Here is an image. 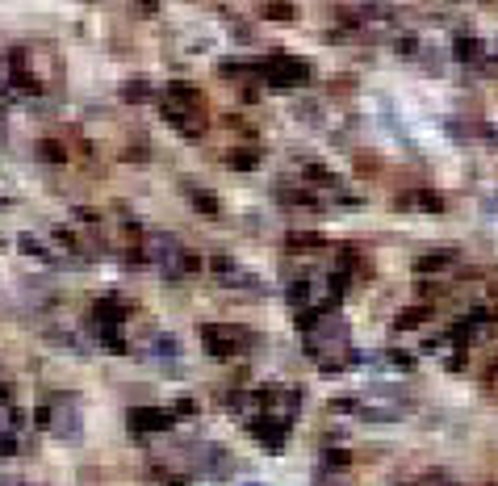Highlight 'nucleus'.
Instances as JSON below:
<instances>
[{"mask_svg":"<svg viewBox=\"0 0 498 486\" xmlns=\"http://www.w3.org/2000/svg\"><path fill=\"white\" fill-rule=\"evenodd\" d=\"M302 340H306V352L314 356L318 369L335 373L348 365L352 356V344H348V323L335 314V310H310L302 318Z\"/></svg>","mask_w":498,"mask_h":486,"instance_id":"nucleus-1","label":"nucleus"},{"mask_svg":"<svg viewBox=\"0 0 498 486\" xmlns=\"http://www.w3.org/2000/svg\"><path fill=\"white\" fill-rule=\"evenodd\" d=\"M163 118H168L180 134H201L205 126V101L197 97L193 84H172L168 92H163Z\"/></svg>","mask_w":498,"mask_h":486,"instance_id":"nucleus-2","label":"nucleus"},{"mask_svg":"<svg viewBox=\"0 0 498 486\" xmlns=\"http://www.w3.org/2000/svg\"><path fill=\"white\" fill-rule=\"evenodd\" d=\"M285 432H289V423H285L281 415H272V411H264L260 419H251V436H256L268 453H281V449H285Z\"/></svg>","mask_w":498,"mask_h":486,"instance_id":"nucleus-3","label":"nucleus"},{"mask_svg":"<svg viewBox=\"0 0 498 486\" xmlns=\"http://www.w3.org/2000/svg\"><path fill=\"white\" fill-rule=\"evenodd\" d=\"M310 72H306V63H298V59H272L268 68H264V80L268 84H276V88H293V84H302Z\"/></svg>","mask_w":498,"mask_h":486,"instance_id":"nucleus-4","label":"nucleus"},{"mask_svg":"<svg viewBox=\"0 0 498 486\" xmlns=\"http://www.w3.org/2000/svg\"><path fill=\"white\" fill-rule=\"evenodd\" d=\"M201 340H205V348H209L214 356H235V352L243 348V332H239V327H205Z\"/></svg>","mask_w":498,"mask_h":486,"instance_id":"nucleus-5","label":"nucleus"},{"mask_svg":"<svg viewBox=\"0 0 498 486\" xmlns=\"http://www.w3.org/2000/svg\"><path fill=\"white\" fill-rule=\"evenodd\" d=\"M172 411H159V407H138L134 415H130V427L134 432H143V436H151V432H168L172 427Z\"/></svg>","mask_w":498,"mask_h":486,"instance_id":"nucleus-6","label":"nucleus"},{"mask_svg":"<svg viewBox=\"0 0 498 486\" xmlns=\"http://www.w3.org/2000/svg\"><path fill=\"white\" fill-rule=\"evenodd\" d=\"M239 486H260V482H239Z\"/></svg>","mask_w":498,"mask_h":486,"instance_id":"nucleus-7","label":"nucleus"},{"mask_svg":"<svg viewBox=\"0 0 498 486\" xmlns=\"http://www.w3.org/2000/svg\"><path fill=\"white\" fill-rule=\"evenodd\" d=\"M0 398H5V382H0Z\"/></svg>","mask_w":498,"mask_h":486,"instance_id":"nucleus-8","label":"nucleus"}]
</instances>
